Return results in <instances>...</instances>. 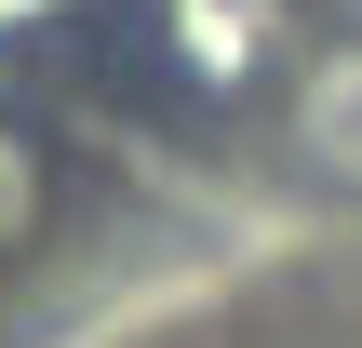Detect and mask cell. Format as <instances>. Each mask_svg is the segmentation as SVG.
<instances>
[{
    "instance_id": "cell-1",
    "label": "cell",
    "mask_w": 362,
    "mask_h": 348,
    "mask_svg": "<svg viewBox=\"0 0 362 348\" xmlns=\"http://www.w3.org/2000/svg\"><path fill=\"white\" fill-rule=\"evenodd\" d=\"M27 215H40V161H27V148H13V134H0V241H13V228H27Z\"/></svg>"
}]
</instances>
